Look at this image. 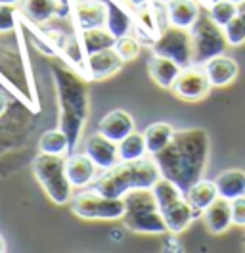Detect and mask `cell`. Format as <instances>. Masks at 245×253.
Wrapping results in <instances>:
<instances>
[{
	"label": "cell",
	"mask_w": 245,
	"mask_h": 253,
	"mask_svg": "<svg viewBox=\"0 0 245 253\" xmlns=\"http://www.w3.org/2000/svg\"><path fill=\"white\" fill-rule=\"evenodd\" d=\"M148 71H150V77H152L161 88H172L176 77L180 75L182 67L176 62L163 58V56H157L153 54L148 62Z\"/></svg>",
	"instance_id": "obj_19"
},
{
	"label": "cell",
	"mask_w": 245,
	"mask_h": 253,
	"mask_svg": "<svg viewBox=\"0 0 245 253\" xmlns=\"http://www.w3.org/2000/svg\"><path fill=\"white\" fill-rule=\"evenodd\" d=\"M15 27V6L0 4V33H8Z\"/></svg>",
	"instance_id": "obj_31"
},
{
	"label": "cell",
	"mask_w": 245,
	"mask_h": 253,
	"mask_svg": "<svg viewBox=\"0 0 245 253\" xmlns=\"http://www.w3.org/2000/svg\"><path fill=\"white\" fill-rule=\"evenodd\" d=\"M159 178L161 171L153 156L119 161L111 169H106V173L94 182V190L107 198H122L126 192L134 188H153Z\"/></svg>",
	"instance_id": "obj_3"
},
{
	"label": "cell",
	"mask_w": 245,
	"mask_h": 253,
	"mask_svg": "<svg viewBox=\"0 0 245 253\" xmlns=\"http://www.w3.org/2000/svg\"><path fill=\"white\" fill-rule=\"evenodd\" d=\"M234 4H242V2H245V0H232Z\"/></svg>",
	"instance_id": "obj_38"
},
{
	"label": "cell",
	"mask_w": 245,
	"mask_h": 253,
	"mask_svg": "<svg viewBox=\"0 0 245 253\" xmlns=\"http://www.w3.org/2000/svg\"><path fill=\"white\" fill-rule=\"evenodd\" d=\"M106 6H107V21H106L107 31L111 33L115 39L126 37L130 33V29H132V19L128 16V12L122 10L121 6H117L111 0H106Z\"/></svg>",
	"instance_id": "obj_24"
},
{
	"label": "cell",
	"mask_w": 245,
	"mask_h": 253,
	"mask_svg": "<svg viewBox=\"0 0 245 253\" xmlns=\"http://www.w3.org/2000/svg\"><path fill=\"white\" fill-rule=\"evenodd\" d=\"M81 44L84 48L86 56L96 54V52H102L107 48H113L117 39L107 31V27H96V29H84L81 31Z\"/></svg>",
	"instance_id": "obj_23"
},
{
	"label": "cell",
	"mask_w": 245,
	"mask_h": 253,
	"mask_svg": "<svg viewBox=\"0 0 245 253\" xmlns=\"http://www.w3.org/2000/svg\"><path fill=\"white\" fill-rule=\"evenodd\" d=\"M203 67H205L213 86H226L238 77V62L226 54L211 58L209 62L203 63Z\"/></svg>",
	"instance_id": "obj_17"
},
{
	"label": "cell",
	"mask_w": 245,
	"mask_h": 253,
	"mask_svg": "<svg viewBox=\"0 0 245 253\" xmlns=\"http://www.w3.org/2000/svg\"><path fill=\"white\" fill-rule=\"evenodd\" d=\"M84 154L96 163V167L100 169H111L113 165H117L119 158V144L106 138L104 134H92L84 144Z\"/></svg>",
	"instance_id": "obj_11"
},
{
	"label": "cell",
	"mask_w": 245,
	"mask_h": 253,
	"mask_svg": "<svg viewBox=\"0 0 245 253\" xmlns=\"http://www.w3.org/2000/svg\"><path fill=\"white\" fill-rule=\"evenodd\" d=\"M17 2H21V0H0V4H17Z\"/></svg>",
	"instance_id": "obj_37"
},
{
	"label": "cell",
	"mask_w": 245,
	"mask_h": 253,
	"mask_svg": "<svg viewBox=\"0 0 245 253\" xmlns=\"http://www.w3.org/2000/svg\"><path fill=\"white\" fill-rule=\"evenodd\" d=\"M148 148H146V138L144 132H130L126 138L119 142V158L121 161H132V159L146 158Z\"/></svg>",
	"instance_id": "obj_27"
},
{
	"label": "cell",
	"mask_w": 245,
	"mask_h": 253,
	"mask_svg": "<svg viewBox=\"0 0 245 253\" xmlns=\"http://www.w3.org/2000/svg\"><path fill=\"white\" fill-rule=\"evenodd\" d=\"M244 248H245V240H244Z\"/></svg>",
	"instance_id": "obj_41"
},
{
	"label": "cell",
	"mask_w": 245,
	"mask_h": 253,
	"mask_svg": "<svg viewBox=\"0 0 245 253\" xmlns=\"http://www.w3.org/2000/svg\"><path fill=\"white\" fill-rule=\"evenodd\" d=\"M153 194H155L157 206L163 213V219L167 222L168 232L180 234L198 217L194 207L188 204L186 194L165 176H161L153 184Z\"/></svg>",
	"instance_id": "obj_5"
},
{
	"label": "cell",
	"mask_w": 245,
	"mask_h": 253,
	"mask_svg": "<svg viewBox=\"0 0 245 253\" xmlns=\"http://www.w3.org/2000/svg\"><path fill=\"white\" fill-rule=\"evenodd\" d=\"M77 25L81 31L84 29H96V27H106L107 21V6L106 2L100 0H77L75 6Z\"/></svg>",
	"instance_id": "obj_14"
},
{
	"label": "cell",
	"mask_w": 245,
	"mask_h": 253,
	"mask_svg": "<svg viewBox=\"0 0 245 253\" xmlns=\"http://www.w3.org/2000/svg\"><path fill=\"white\" fill-rule=\"evenodd\" d=\"M52 75L58 90V104H60V128L67 134L71 152L81 140L84 123L88 119V88L86 77L81 73H73L65 67L54 65Z\"/></svg>",
	"instance_id": "obj_2"
},
{
	"label": "cell",
	"mask_w": 245,
	"mask_h": 253,
	"mask_svg": "<svg viewBox=\"0 0 245 253\" xmlns=\"http://www.w3.org/2000/svg\"><path fill=\"white\" fill-rule=\"evenodd\" d=\"M98 132L104 134L109 140L119 144L122 138H126L130 132H134V121H132V117H130L126 111L113 110V111H109L106 117L100 121Z\"/></svg>",
	"instance_id": "obj_15"
},
{
	"label": "cell",
	"mask_w": 245,
	"mask_h": 253,
	"mask_svg": "<svg viewBox=\"0 0 245 253\" xmlns=\"http://www.w3.org/2000/svg\"><path fill=\"white\" fill-rule=\"evenodd\" d=\"M203 221L211 234H222L234 224L232 221V202L218 196L211 206L203 211Z\"/></svg>",
	"instance_id": "obj_16"
},
{
	"label": "cell",
	"mask_w": 245,
	"mask_h": 253,
	"mask_svg": "<svg viewBox=\"0 0 245 253\" xmlns=\"http://www.w3.org/2000/svg\"><path fill=\"white\" fill-rule=\"evenodd\" d=\"M224 35L228 39L230 46H240L245 42V21L240 16H236L232 21L224 25Z\"/></svg>",
	"instance_id": "obj_29"
},
{
	"label": "cell",
	"mask_w": 245,
	"mask_h": 253,
	"mask_svg": "<svg viewBox=\"0 0 245 253\" xmlns=\"http://www.w3.org/2000/svg\"><path fill=\"white\" fill-rule=\"evenodd\" d=\"M238 16L242 17L245 21V2H242V4H238Z\"/></svg>",
	"instance_id": "obj_35"
},
{
	"label": "cell",
	"mask_w": 245,
	"mask_h": 253,
	"mask_svg": "<svg viewBox=\"0 0 245 253\" xmlns=\"http://www.w3.org/2000/svg\"><path fill=\"white\" fill-rule=\"evenodd\" d=\"M122 2H124V0H122Z\"/></svg>",
	"instance_id": "obj_42"
},
{
	"label": "cell",
	"mask_w": 245,
	"mask_h": 253,
	"mask_svg": "<svg viewBox=\"0 0 245 253\" xmlns=\"http://www.w3.org/2000/svg\"><path fill=\"white\" fill-rule=\"evenodd\" d=\"M39 150L41 154H50V156H69L71 154V144L67 134L58 128V130H48L39 140Z\"/></svg>",
	"instance_id": "obj_26"
},
{
	"label": "cell",
	"mask_w": 245,
	"mask_h": 253,
	"mask_svg": "<svg viewBox=\"0 0 245 253\" xmlns=\"http://www.w3.org/2000/svg\"><path fill=\"white\" fill-rule=\"evenodd\" d=\"M130 8H134V10H140V8H146L148 6V0H124Z\"/></svg>",
	"instance_id": "obj_34"
},
{
	"label": "cell",
	"mask_w": 245,
	"mask_h": 253,
	"mask_svg": "<svg viewBox=\"0 0 245 253\" xmlns=\"http://www.w3.org/2000/svg\"><path fill=\"white\" fill-rule=\"evenodd\" d=\"M155 2H159V4H167L168 0H155Z\"/></svg>",
	"instance_id": "obj_39"
},
{
	"label": "cell",
	"mask_w": 245,
	"mask_h": 253,
	"mask_svg": "<svg viewBox=\"0 0 245 253\" xmlns=\"http://www.w3.org/2000/svg\"><path fill=\"white\" fill-rule=\"evenodd\" d=\"M216 198H218V188H216L214 180H205V178H199L198 182L186 192V200L194 207L198 217L203 215V211L211 206Z\"/></svg>",
	"instance_id": "obj_20"
},
{
	"label": "cell",
	"mask_w": 245,
	"mask_h": 253,
	"mask_svg": "<svg viewBox=\"0 0 245 253\" xmlns=\"http://www.w3.org/2000/svg\"><path fill=\"white\" fill-rule=\"evenodd\" d=\"M209 16L213 17L220 27H224L228 21H232L234 17L238 16V4H234L232 0H218V2H213V4L209 6Z\"/></svg>",
	"instance_id": "obj_28"
},
{
	"label": "cell",
	"mask_w": 245,
	"mask_h": 253,
	"mask_svg": "<svg viewBox=\"0 0 245 253\" xmlns=\"http://www.w3.org/2000/svg\"><path fill=\"white\" fill-rule=\"evenodd\" d=\"M8 104H10V96L6 94L2 88H0V117L6 113V110H8Z\"/></svg>",
	"instance_id": "obj_33"
},
{
	"label": "cell",
	"mask_w": 245,
	"mask_h": 253,
	"mask_svg": "<svg viewBox=\"0 0 245 253\" xmlns=\"http://www.w3.org/2000/svg\"><path fill=\"white\" fill-rule=\"evenodd\" d=\"M121 56L115 52V48H107L102 52H96L86 56V73H88V79L92 81H104L113 77L115 73H119L122 67Z\"/></svg>",
	"instance_id": "obj_12"
},
{
	"label": "cell",
	"mask_w": 245,
	"mask_h": 253,
	"mask_svg": "<svg viewBox=\"0 0 245 253\" xmlns=\"http://www.w3.org/2000/svg\"><path fill=\"white\" fill-rule=\"evenodd\" d=\"M232 221L238 226H245V196L232 200Z\"/></svg>",
	"instance_id": "obj_32"
},
{
	"label": "cell",
	"mask_w": 245,
	"mask_h": 253,
	"mask_svg": "<svg viewBox=\"0 0 245 253\" xmlns=\"http://www.w3.org/2000/svg\"><path fill=\"white\" fill-rule=\"evenodd\" d=\"M213 2H218V0H209V4H213Z\"/></svg>",
	"instance_id": "obj_40"
},
{
	"label": "cell",
	"mask_w": 245,
	"mask_h": 253,
	"mask_svg": "<svg viewBox=\"0 0 245 253\" xmlns=\"http://www.w3.org/2000/svg\"><path fill=\"white\" fill-rule=\"evenodd\" d=\"M115 52L121 56L124 62H130V60H134L138 58V54H140V42H138V39L134 37H121V39H117V42H115Z\"/></svg>",
	"instance_id": "obj_30"
},
{
	"label": "cell",
	"mask_w": 245,
	"mask_h": 253,
	"mask_svg": "<svg viewBox=\"0 0 245 253\" xmlns=\"http://www.w3.org/2000/svg\"><path fill=\"white\" fill-rule=\"evenodd\" d=\"M71 211L86 221H117L122 219L126 207L122 198H107L98 190L81 192L71 200Z\"/></svg>",
	"instance_id": "obj_8"
},
{
	"label": "cell",
	"mask_w": 245,
	"mask_h": 253,
	"mask_svg": "<svg viewBox=\"0 0 245 253\" xmlns=\"http://www.w3.org/2000/svg\"><path fill=\"white\" fill-rule=\"evenodd\" d=\"M199 2L198 0H168L167 2V16L170 25L192 29V25L199 17Z\"/></svg>",
	"instance_id": "obj_18"
},
{
	"label": "cell",
	"mask_w": 245,
	"mask_h": 253,
	"mask_svg": "<svg viewBox=\"0 0 245 253\" xmlns=\"http://www.w3.org/2000/svg\"><path fill=\"white\" fill-rule=\"evenodd\" d=\"M21 8L25 16L37 23H46L61 12L60 0H21Z\"/></svg>",
	"instance_id": "obj_25"
},
{
	"label": "cell",
	"mask_w": 245,
	"mask_h": 253,
	"mask_svg": "<svg viewBox=\"0 0 245 253\" xmlns=\"http://www.w3.org/2000/svg\"><path fill=\"white\" fill-rule=\"evenodd\" d=\"M192 44H194V63L203 65L214 56H220L228 48V39L224 35V27H220L213 17L199 14L198 21L192 25Z\"/></svg>",
	"instance_id": "obj_7"
},
{
	"label": "cell",
	"mask_w": 245,
	"mask_h": 253,
	"mask_svg": "<svg viewBox=\"0 0 245 253\" xmlns=\"http://www.w3.org/2000/svg\"><path fill=\"white\" fill-rule=\"evenodd\" d=\"M122 224L138 234H167V222L157 206L153 188H134L122 196Z\"/></svg>",
	"instance_id": "obj_4"
},
{
	"label": "cell",
	"mask_w": 245,
	"mask_h": 253,
	"mask_svg": "<svg viewBox=\"0 0 245 253\" xmlns=\"http://www.w3.org/2000/svg\"><path fill=\"white\" fill-rule=\"evenodd\" d=\"M6 252V242H4V238L0 236V253Z\"/></svg>",
	"instance_id": "obj_36"
},
{
	"label": "cell",
	"mask_w": 245,
	"mask_h": 253,
	"mask_svg": "<svg viewBox=\"0 0 245 253\" xmlns=\"http://www.w3.org/2000/svg\"><path fill=\"white\" fill-rule=\"evenodd\" d=\"M65 173L73 188H86L96 178V163L86 154L65 156Z\"/></svg>",
	"instance_id": "obj_13"
},
{
	"label": "cell",
	"mask_w": 245,
	"mask_h": 253,
	"mask_svg": "<svg viewBox=\"0 0 245 253\" xmlns=\"http://www.w3.org/2000/svg\"><path fill=\"white\" fill-rule=\"evenodd\" d=\"M153 54L168 58L180 67H188L194 63V44L190 29H182L176 25H167L157 35L152 44Z\"/></svg>",
	"instance_id": "obj_9"
},
{
	"label": "cell",
	"mask_w": 245,
	"mask_h": 253,
	"mask_svg": "<svg viewBox=\"0 0 245 253\" xmlns=\"http://www.w3.org/2000/svg\"><path fill=\"white\" fill-rule=\"evenodd\" d=\"M31 169H33L35 178L44 190V194L56 206H65L71 202L73 184L69 182L67 173H65V158L63 156L39 154L33 159Z\"/></svg>",
	"instance_id": "obj_6"
},
{
	"label": "cell",
	"mask_w": 245,
	"mask_h": 253,
	"mask_svg": "<svg viewBox=\"0 0 245 253\" xmlns=\"http://www.w3.org/2000/svg\"><path fill=\"white\" fill-rule=\"evenodd\" d=\"M153 159L159 165L161 176L172 180L186 194L203 178L209 159V136L203 128L176 130L167 148L153 156Z\"/></svg>",
	"instance_id": "obj_1"
},
{
	"label": "cell",
	"mask_w": 245,
	"mask_h": 253,
	"mask_svg": "<svg viewBox=\"0 0 245 253\" xmlns=\"http://www.w3.org/2000/svg\"><path fill=\"white\" fill-rule=\"evenodd\" d=\"M174 128L168 125V123H152L144 130V138H146V148H148V154L150 156H157L161 150H165L168 146V142L172 140L174 136Z\"/></svg>",
	"instance_id": "obj_22"
},
{
	"label": "cell",
	"mask_w": 245,
	"mask_h": 253,
	"mask_svg": "<svg viewBox=\"0 0 245 253\" xmlns=\"http://www.w3.org/2000/svg\"><path fill=\"white\" fill-rule=\"evenodd\" d=\"M211 86L213 84H211V79H209L205 67L199 63H192L188 67H182L180 75L176 77L170 90L186 102H198L209 94Z\"/></svg>",
	"instance_id": "obj_10"
},
{
	"label": "cell",
	"mask_w": 245,
	"mask_h": 253,
	"mask_svg": "<svg viewBox=\"0 0 245 253\" xmlns=\"http://www.w3.org/2000/svg\"><path fill=\"white\" fill-rule=\"evenodd\" d=\"M214 184L218 188V196L226 198V200H236L245 196V171L240 169H228L222 171L214 178Z\"/></svg>",
	"instance_id": "obj_21"
}]
</instances>
